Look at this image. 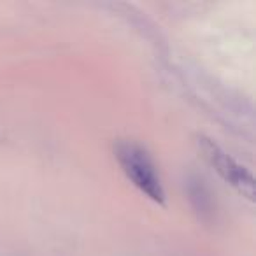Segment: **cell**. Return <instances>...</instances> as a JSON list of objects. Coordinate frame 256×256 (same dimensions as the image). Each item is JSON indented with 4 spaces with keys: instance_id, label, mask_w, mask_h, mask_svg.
<instances>
[{
    "instance_id": "1",
    "label": "cell",
    "mask_w": 256,
    "mask_h": 256,
    "mask_svg": "<svg viewBox=\"0 0 256 256\" xmlns=\"http://www.w3.org/2000/svg\"><path fill=\"white\" fill-rule=\"evenodd\" d=\"M114 156L128 181L140 193H144L148 198L164 206L165 190L160 172H158L151 154L140 144L134 142V140H120L114 144Z\"/></svg>"
},
{
    "instance_id": "3",
    "label": "cell",
    "mask_w": 256,
    "mask_h": 256,
    "mask_svg": "<svg viewBox=\"0 0 256 256\" xmlns=\"http://www.w3.org/2000/svg\"><path fill=\"white\" fill-rule=\"evenodd\" d=\"M198 192H200V196H206V190L202 188V184L198 186ZM200 200V198H198ZM210 202V198L207 196V198H202V202H200V207H198V210H206L207 209V204Z\"/></svg>"
},
{
    "instance_id": "2",
    "label": "cell",
    "mask_w": 256,
    "mask_h": 256,
    "mask_svg": "<svg viewBox=\"0 0 256 256\" xmlns=\"http://www.w3.org/2000/svg\"><path fill=\"white\" fill-rule=\"evenodd\" d=\"M196 146H198L200 153L206 158L207 164H209L228 184H232L238 193L246 195L248 198L254 196V179H252V174L244 165H240L235 158H232L223 148L218 146L209 137L198 136Z\"/></svg>"
}]
</instances>
